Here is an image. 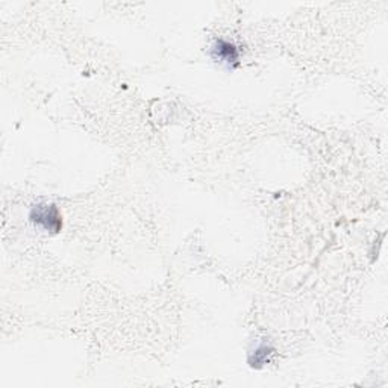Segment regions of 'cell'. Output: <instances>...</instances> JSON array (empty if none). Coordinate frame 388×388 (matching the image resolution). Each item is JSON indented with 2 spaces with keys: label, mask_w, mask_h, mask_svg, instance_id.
I'll list each match as a JSON object with an SVG mask.
<instances>
[{
  "label": "cell",
  "mask_w": 388,
  "mask_h": 388,
  "mask_svg": "<svg viewBox=\"0 0 388 388\" xmlns=\"http://www.w3.org/2000/svg\"><path fill=\"white\" fill-rule=\"evenodd\" d=\"M29 220L35 226L50 234H58L63 229V216L59 209L57 205L47 204V202L33 205L29 213Z\"/></svg>",
  "instance_id": "cell-1"
},
{
  "label": "cell",
  "mask_w": 388,
  "mask_h": 388,
  "mask_svg": "<svg viewBox=\"0 0 388 388\" xmlns=\"http://www.w3.org/2000/svg\"><path fill=\"white\" fill-rule=\"evenodd\" d=\"M211 57L220 64H225L227 68H235L240 61V52L232 43L225 40H216L211 47Z\"/></svg>",
  "instance_id": "cell-2"
},
{
  "label": "cell",
  "mask_w": 388,
  "mask_h": 388,
  "mask_svg": "<svg viewBox=\"0 0 388 388\" xmlns=\"http://www.w3.org/2000/svg\"><path fill=\"white\" fill-rule=\"evenodd\" d=\"M273 352H275V349H273L269 345H266V343H262V345H260L257 349L253 350V354L249 355L251 367L260 368L262 366H266L270 361V357L273 355Z\"/></svg>",
  "instance_id": "cell-3"
}]
</instances>
